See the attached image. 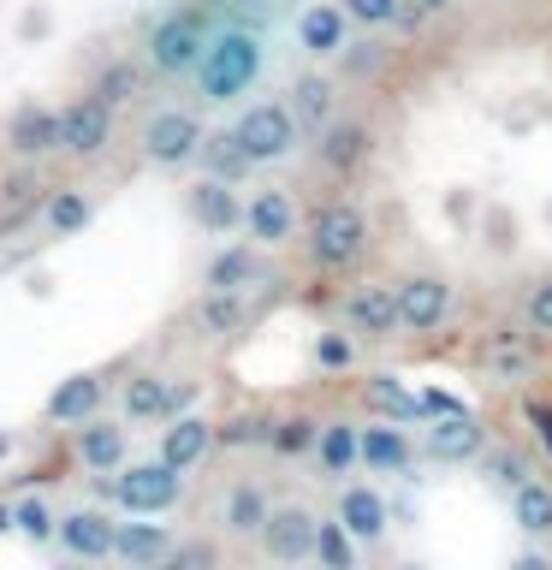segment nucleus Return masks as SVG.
I'll use <instances>...</instances> for the list:
<instances>
[{
    "label": "nucleus",
    "mask_w": 552,
    "mask_h": 570,
    "mask_svg": "<svg viewBox=\"0 0 552 570\" xmlns=\"http://www.w3.org/2000/svg\"><path fill=\"white\" fill-rule=\"evenodd\" d=\"M303 256L321 274H356L368 256V214L351 196H327L309 220H303Z\"/></svg>",
    "instance_id": "nucleus-1"
},
{
    "label": "nucleus",
    "mask_w": 552,
    "mask_h": 570,
    "mask_svg": "<svg viewBox=\"0 0 552 570\" xmlns=\"http://www.w3.org/2000/svg\"><path fill=\"white\" fill-rule=\"evenodd\" d=\"M256 78H262V36L220 30L203 48V66H196V96L203 101H238Z\"/></svg>",
    "instance_id": "nucleus-2"
},
{
    "label": "nucleus",
    "mask_w": 552,
    "mask_h": 570,
    "mask_svg": "<svg viewBox=\"0 0 552 570\" xmlns=\"http://www.w3.org/2000/svg\"><path fill=\"white\" fill-rule=\"evenodd\" d=\"M101 493L114 499L125 517H167V511H178V499H185V470L167 458L125 463V470L101 475Z\"/></svg>",
    "instance_id": "nucleus-3"
},
{
    "label": "nucleus",
    "mask_w": 552,
    "mask_h": 570,
    "mask_svg": "<svg viewBox=\"0 0 552 570\" xmlns=\"http://www.w3.org/2000/svg\"><path fill=\"white\" fill-rule=\"evenodd\" d=\"M231 131H238V142L249 149L256 167H279V160H292V149L303 142V125L285 101H249L244 114L231 119Z\"/></svg>",
    "instance_id": "nucleus-4"
},
{
    "label": "nucleus",
    "mask_w": 552,
    "mask_h": 570,
    "mask_svg": "<svg viewBox=\"0 0 552 570\" xmlns=\"http://www.w3.org/2000/svg\"><path fill=\"white\" fill-rule=\"evenodd\" d=\"M214 42L208 36V18L185 7V12H167L160 24L149 30V66L160 78H196V66H203V48Z\"/></svg>",
    "instance_id": "nucleus-5"
},
{
    "label": "nucleus",
    "mask_w": 552,
    "mask_h": 570,
    "mask_svg": "<svg viewBox=\"0 0 552 570\" xmlns=\"http://www.w3.org/2000/svg\"><path fill=\"white\" fill-rule=\"evenodd\" d=\"M203 119L190 114V107H160V114L142 119V160L160 173H178V167H196V155H203Z\"/></svg>",
    "instance_id": "nucleus-6"
},
{
    "label": "nucleus",
    "mask_w": 552,
    "mask_h": 570,
    "mask_svg": "<svg viewBox=\"0 0 552 570\" xmlns=\"http://www.w3.org/2000/svg\"><path fill=\"white\" fill-rule=\"evenodd\" d=\"M345 327L363 338V345H386V338L404 333V315H398V279H363L351 285L345 303H338Z\"/></svg>",
    "instance_id": "nucleus-7"
},
{
    "label": "nucleus",
    "mask_w": 552,
    "mask_h": 570,
    "mask_svg": "<svg viewBox=\"0 0 552 570\" xmlns=\"http://www.w3.org/2000/svg\"><path fill=\"white\" fill-rule=\"evenodd\" d=\"M457 309V285L422 267V274H404L398 279V315H404V333H440Z\"/></svg>",
    "instance_id": "nucleus-8"
},
{
    "label": "nucleus",
    "mask_w": 552,
    "mask_h": 570,
    "mask_svg": "<svg viewBox=\"0 0 552 570\" xmlns=\"http://www.w3.org/2000/svg\"><path fill=\"white\" fill-rule=\"evenodd\" d=\"M315 534H321V511L274 505V517H267V529L256 534V541H262V552L279 570H297V564H315Z\"/></svg>",
    "instance_id": "nucleus-9"
},
{
    "label": "nucleus",
    "mask_w": 552,
    "mask_h": 570,
    "mask_svg": "<svg viewBox=\"0 0 552 570\" xmlns=\"http://www.w3.org/2000/svg\"><path fill=\"white\" fill-rule=\"evenodd\" d=\"M114 114H119V107L101 101L96 89H89V96H78V101H66V107H60V131H66V149H60V155H71V160L107 155V142H114Z\"/></svg>",
    "instance_id": "nucleus-10"
},
{
    "label": "nucleus",
    "mask_w": 552,
    "mask_h": 570,
    "mask_svg": "<svg viewBox=\"0 0 552 570\" xmlns=\"http://www.w3.org/2000/svg\"><path fill=\"white\" fill-rule=\"evenodd\" d=\"M244 232H249V244H262V249H285V244H292L297 238V203H292V190H279V185L249 190Z\"/></svg>",
    "instance_id": "nucleus-11"
},
{
    "label": "nucleus",
    "mask_w": 552,
    "mask_h": 570,
    "mask_svg": "<svg viewBox=\"0 0 552 570\" xmlns=\"http://www.w3.org/2000/svg\"><path fill=\"white\" fill-rule=\"evenodd\" d=\"M481 452H487V428L475 422V410L422 422V458L427 463H475Z\"/></svg>",
    "instance_id": "nucleus-12"
},
{
    "label": "nucleus",
    "mask_w": 552,
    "mask_h": 570,
    "mask_svg": "<svg viewBox=\"0 0 552 570\" xmlns=\"http://www.w3.org/2000/svg\"><path fill=\"white\" fill-rule=\"evenodd\" d=\"M416 458H422V440L410 434V422L374 416L363 428V470L368 475H410V470H416Z\"/></svg>",
    "instance_id": "nucleus-13"
},
{
    "label": "nucleus",
    "mask_w": 552,
    "mask_h": 570,
    "mask_svg": "<svg viewBox=\"0 0 552 570\" xmlns=\"http://www.w3.org/2000/svg\"><path fill=\"white\" fill-rule=\"evenodd\" d=\"M53 541L66 547V559L107 564V559H114V547H119V523L107 511H96V505H78V511L60 517V534H53Z\"/></svg>",
    "instance_id": "nucleus-14"
},
{
    "label": "nucleus",
    "mask_w": 552,
    "mask_h": 570,
    "mask_svg": "<svg viewBox=\"0 0 552 570\" xmlns=\"http://www.w3.org/2000/svg\"><path fill=\"white\" fill-rule=\"evenodd\" d=\"M185 208L190 220L208 232V238H231V232H244V196L238 185H226V178H196V185L185 190Z\"/></svg>",
    "instance_id": "nucleus-15"
},
{
    "label": "nucleus",
    "mask_w": 552,
    "mask_h": 570,
    "mask_svg": "<svg viewBox=\"0 0 552 570\" xmlns=\"http://www.w3.org/2000/svg\"><path fill=\"white\" fill-rule=\"evenodd\" d=\"M7 149L18 160H48L66 149V131H60V107L48 101H24L18 114L7 119Z\"/></svg>",
    "instance_id": "nucleus-16"
},
{
    "label": "nucleus",
    "mask_w": 552,
    "mask_h": 570,
    "mask_svg": "<svg viewBox=\"0 0 552 570\" xmlns=\"http://www.w3.org/2000/svg\"><path fill=\"white\" fill-rule=\"evenodd\" d=\"M338 523H345L363 547H381L386 529H392V505L381 488H368V481H338Z\"/></svg>",
    "instance_id": "nucleus-17"
},
{
    "label": "nucleus",
    "mask_w": 552,
    "mask_h": 570,
    "mask_svg": "<svg viewBox=\"0 0 552 570\" xmlns=\"http://www.w3.org/2000/svg\"><path fill=\"white\" fill-rule=\"evenodd\" d=\"M214 445H220V422H208V416H196V410H185V416H172V422H160V452L155 458H167L178 463V470H196Z\"/></svg>",
    "instance_id": "nucleus-18"
},
{
    "label": "nucleus",
    "mask_w": 552,
    "mask_h": 570,
    "mask_svg": "<svg viewBox=\"0 0 552 570\" xmlns=\"http://www.w3.org/2000/svg\"><path fill=\"white\" fill-rule=\"evenodd\" d=\"M267 279V256L262 244H220L203 267V292H249V285Z\"/></svg>",
    "instance_id": "nucleus-19"
},
{
    "label": "nucleus",
    "mask_w": 552,
    "mask_h": 570,
    "mask_svg": "<svg viewBox=\"0 0 552 570\" xmlns=\"http://www.w3.org/2000/svg\"><path fill=\"white\" fill-rule=\"evenodd\" d=\"M368 155H374V131H368V125H356V119H333L327 131H315V160L333 178H351Z\"/></svg>",
    "instance_id": "nucleus-20"
},
{
    "label": "nucleus",
    "mask_w": 552,
    "mask_h": 570,
    "mask_svg": "<svg viewBox=\"0 0 552 570\" xmlns=\"http://www.w3.org/2000/svg\"><path fill=\"white\" fill-rule=\"evenodd\" d=\"M71 445H78V463L96 475H114L125 470V452H131V434L125 422H107V416H89L83 428H71Z\"/></svg>",
    "instance_id": "nucleus-21"
},
{
    "label": "nucleus",
    "mask_w": 552,
    "mask_h": 570,
    "mask_svg": "<svg viewBox=\"0 0 552 570\" xmlns=\"http://www.w3.org/2000/svg\"><path fill=\"white\" fill-rule=\"evenodd\" d=\"M172 547H178V541H172V529L160 523V517H125V523H119L114 559H119L125 570H155Z\"/></svg>",
    "instance_id": "nucleus-22"
},
{
    "label": "nucleus",
    "mask_w": 552,
    "mask_h": 570,
    "mask_svg": "<svg viewBox=\"0 0 552 570\" xmlns=\"http://www.w3.org/2000/svg\"><path fill=\"white\" fill-rule=\"evenodd\" d=\"M315 463H321V475H327V481H345V475H356V470H363V428L345 422V416L321 422Z\"/></svg>",
    "instance_id": "nucleus-23"
},
{
    "label": "nucleus",
    "mask_w": 552,
    "mask_h": 570,
    "mask_svg": "<svg viewBox=\"0 0 552 570\" xmlns=\"http://www.w3.org/2000/svg\"><path fill=\"white\" fill-rule=\"evenodd\" d=\"M101 399H107L101 374H66V381L48 392V422H60V428H83L89 416H101Z\"/></svg>",
    "instance_id": "nucleus-24"
},
{
    "label": "nucleus",
    "mask_w": 552,
    "mask_h": 570,
    "mask_svg": "<svg viewBox=\"0 0 552 570\" xmlns=\"http://www.w3.org/2000/svg\"><path fill=\"white\" fill-rule=\"evenodd\" d=\"M363 404L374 410V416H386V422H410V428H422V422H427L422 392H416V386H404L398 374H386V368H374L368 381H363Z\"/></svg>",
    "instance_id": "nucleus-25"
},
{
    "label": "nucleus",
    "mask_w": 552,
    "mask_h": 570,
    "mask_svg": "<svg viewBox=\"0 0 552 570\" xmlns=\"http://www.w3.org/2000/svg\"><path fill=\"white\" fill-rule=\"evenodd\" d=\"M190 321H196V333H203V338H238L249 321H256V309H249L244 292H203V297H196V309H190Z\"/></svg>",
    "instance_id": "nucleus-26"
},
{
    "label": "nucleus",
    "mask_w": 552,
    "mask_h": 570,
    "mask_svg": "<svg viewBox=\"0 0 552 570\" xmlns=\"http://www.w3.org/2000/svg\"><path fill=\"white\" fill-rule=\"evenodd\" d=\"M297 48L327 60V53H345V7L333 0H315V7L297 12Z\"/></svg>",
    "instance_id": "nucleus-27"
},
{
    "label": "nucleus",
    "mask_w": 552,
    "mask_h": 570,
    "mask_svg": "<svg viewBox=\"0 0 552 570\" xmlns=\"http://www.w3.org/2000/svg\"><path fill=\"white\" fill-rule=\"evenodd\" d=\"M119 410L125 422H167L172 416V381L167 374H131V381L119 386Z\"/></svg>",
    "instance_id": "nucleus-28"
},
{
    "label": "nucleus",
    "mask_w": 552,
    "mask_h": 570,
    "mask_svg": "<svg viewBox=\"0 0 552 570\" xmlns=\"http://www.w3.org/2000/svg\"><path fill=\"white\" fill-rule=\"evenodd\" d=\"M285 107L297 114L303 137L327 131V125H333V107H338V96H333V78H321V71H303V78L292 83V96H285Z\"/></svg>",
    "instance_id": "nucleus-29"
},
{
    "label": "nucleus",
    "mask_w": 552,
    "mask_h": 570,
    "mask_svg": "<svg viewBox=\"0 0 552 570\" xmlns=\"http://www.w3.org/2000/svg\"><path fill=\"white\" fill-rule=\"evenodd\" d=\"M505 505H511V523L523 529L529 541H552V481L546 475H529Z\"/></svg>",
    "instance_id": "nucleus-30"
},
{
    "label": "nucleus",
    "mask_w": 552,
    "mask_h": 570,
    "mask_svg": "<svg viewBox=\"0 0 552 570\" xmlns=\"http://www.w3.org/2000/svg\"><path fill=\"white\" fill-rule=\"evenodd\" d=\"M267 517H274V499H267L256 481H238V488H226V505H220L226 534L249 541V534H262V529H267Z\"/></svg>",
    "instance_id": "nucleus-31"
},
{
    "label": "nucleus",
    "mask_w": 552,
    "mask_h": 570,
    "mask_svg": "<svg viewBox=\"0 0 552 570\" xmlns=\"http://www.w3.org/2000/svg\"><path fill=\"white\" fill-rule=\"evenodd\" d=\"M196 160H203L208 178H226V185H244V178L256 173V160H249V149L238 142V131H231V125H226V131H208V137H203V155H196Z\"/></svg>",
    "instance_id": "nucleus-32"
},
{
    "label": "nucleus",
    "mask_w": 552,
    "mask_h": 570,
    "mask_svg": "<svg viewBox=\"0 0 552 570\" xmlns=\"http://www.w3.org/2000/svg\"><path fill=\"white\" fill-rule=\"evenodd\" d=\"M89 220H96V203H89L83 190H71V185L53 190L42 203V232H48V238H78Z\"/></svg>",
    "instance_id": "nucleus-33"
},
{
    "label": "nucleus",
    "mask_w": 552,
    "mask_h": 570,
    "mask_svg": "<svg viewBox=\"0 0 552 570\" xmlns=\"http://www.w3.org/2000/svg\"><path fill=\"white\" fill-rule=\"evenodd\" d=\"M315 570H363V541L333 517H321V534H315Z\"/></svg>",
    "instance_id": "nucleus-34"
},
{
    "label": "nucleus",
    "mask_w": 552,
    "mask_h": 570,
    "mask_svg": "<svg viewBox=\"0 0 552 570\" xmlns=\"http://www.w3.org/2000/svg\"><path fill=\"white\" fill-rule=\"evenodd\" d=\"M315 440H321V422L309 416V410H292V416L274 422V445H267V452H279V458H315Z\"/></svg>",
    "instance_id": "nucleus-35"
},
{
    "label": "nucleus",
    "mask_w": 552,
    "mask_h": 570,
    "mask_svg": "<svg viewBox=\"0 0 552 570\" xmlns=\"http://www.w3.org/2000/svg\"><path fill=\"white\" fill-rule=\"evenodd\" d=\"M475 463H481V481H487L493 493H505V499L534 475V470H529V458H523V452H511V445H499V452H481Z\"/></svg>",
    "instance_id": "nucleus-36"
},
{
    "label": "nucleus",
    "mask_w": 552,
    "mask_h": 570,
    "mask_svg": "<svg viewBox=\"0 0 552 570\" xmlns=\"http://www.w3.org/2000/svg\"><path fill=\"white\" fill-rule=\"evenodd\" d=\"M356 345H363V338H356L351 327H345V333H333V327L315 333V368H321V374H351L356 356H363Z\"/></svg>",
    "instance_id": "nucleus-37"
},
{
    "label": "nucleus",
    "mask_w": 552,
    "mask_h": 570,
    "mask_svg": "<svg viewBox=\"0 0 552 570\" xmlns=\"http://www.w3.org/2000/svg\"><path fill=\"white\" fill-rule=\"evenodd\" d=\"M137 89H142V66H137V60H107L101 78H96V96L114 101V107H125Z\"/></svg>",
    "instance_id": "nucleus-38"
},
{
    "label": "nucleus",
    "mask_w": 552,
    "mask_h": 570,
    "mask_svg": "<svg viewBox=\"0 0 552 570\" xmlns=\"http://www.w3.org/2000/svg\"><path fill=\"white\" fill-rule=\"evenodd\" d=\"M274 422L267 410H244V416L220 422V445H274Z\"/></svg>",
    "instance_id": "nucleus-39"
},
{
    "label": "nucleus",
    "mask_w": 552,
    "mask_h": 570,
    "mask_svg": "<svg viewBox=\"0 0 552 570\" xmlns=\"http://www.w3.org/2000/svg\"><path fill=\"white\" fill-rule=\"evenodd\" d=\"M12 523H18V534H24V541H53V534H60V517L48 511V499H18L12 505Z\"/></svg>",
    "instance_id": "nucleus-40"
},
{
    "label": "nucleus",
    "mask_w": 552,
    "mask_h": 570,
    "mask_svg": "<svg viewBox=\"0 0 552 570\" xmlns=\"http://www.w3.org/2000/svg\"><path fill=\"white\" fill-rule=\"evenodd\" d=\"M523 321H529V333L552 338V274H546V279H529V292H523Z\"/></svg>",
    "instance_id": "nucleus-41"
},
{
    "label": "nucleus",
    "mask_w": 552,
    "mask_h": 570,
    "mask_svg": "<svg viewBox=\"0 0 552 570\" xmlns=\"http://www.w3.org/2000/svg\"><path fill=\"white\" fill-rule=\"evenodd\" d=\"M214 559H220V552H214V541H178L155 570H214Z\"/></svg>",
    "instance_id": "nucleus-42"
},
{
    "label": "nucleus",
    "mask_w": 552,
    "mask_h": 570,
    "mask_svg": "<svg viewBox=\"0 0 552 570\" xmlns=\"http://www.w3.org/2000/svg\"><path fill=\"white\" fill-rule=\"evenodd\" d=\"M345 18H356V24H392L398 18V0H345Z\"/></svg>",
    "instance_id": "nucleus-43"
},
{
    "label": "nucleus",
    "mask_w": 552,
    "mask_h": 570,
    "mask_svg": "<svg viewBox=\"0 0 552 570\" xmlns=\"http://www.w3.org/2000/svg\"><path fill=\"white\" fill-rule=\"evenodd\" d=\"M523 422L534 428V440H541V452L552 463V404L546 399H523Z\"/></svg>",
    "instance_id": "nucleus-44"
},
{
    "label": "nucleus",
    "mask_w": 552,
    "mask_h": 570,
    "mask_svg": "<svg viewBox=\"0 0 552 570\" xmlns=\"http://www.w3.org/2000/svg\"><path fill=\"white\" fill-rule=\"evenodd\" d=\"M422 410H427V422H434V416H463V410H470V404H463V399H457V392H440V386H422Z\"/></svg>",
    "instance_id": "nucleus-45"
},
{
    "label": "nucleus",
    "mask_w": 552,
    "mask_h": 570,
    "mask_svg": "<svg viewBox=\"0 0 552 570\" xmlns=\"http://www.w3.org/2000/svg\"><path fill=\"white\" fill-rule=\"evenodd\" d=\"M505 570H552V552H546L541 541H534V547H523V552H516V559H511Z\"/></svg>",
    "instance_id": "nucleus-46"
},
{
    "label": "nucleus",
    "mask_w": 552,
    "mask_h": 570,
    "mask_svg": "<svg viewBox=\"0 0 552 570\" xmlns=\"http://www.w3.org/2000/svg\"><path fill=\"white\" fill-rule=\"evenodd\" d=\"M0 534H18V523H12V505H0Z\"/></svg>",
    "instance_id": "nucleus-47"
},
{
    "label": "nucleus",
    "mask_w": 552,
    "mask_h": 570,
    "mask_svg": "<svg viewBox=\"0 0 552 570\" xmlns=\"http://www.w3.org/2000/svg\"><path fill=\"white\" fill-rule=\"evenodd\" d=\"M422 7H427V12H445V7H452V0H422Z\"/></svg>",
    "instance_id": "nucleus-48"
},
{
    "label": "nucleus",
    "mask_w": 552,
    "mask_h": 570,
    "mask_svg": "<svg viewBox=\"0 0 552 570\" xmlns=\"http://www.w3.org/2000/svg\"><path fill=\"white\" fill-rule=\"evenodd\" d=\"M53 570H89L83 559H66V564H53Z\"/></svg>",
    "instance_id": "nucleus-49"
},
{
    "label": "nucleus",
    "mask_w": 552,
    "mask_h": 570,
    "mask_svg": "<svg viewBox=\"0 0 552 570\" xmlns=\"http://www.w3.org/2000/svg\"><path fill=\"white\" fill-rule=\"evenodd\" d=\"M546 220H552V203H546Z\"/></svg>",
    "instance_id": "nucleus-50"
},
{
    "label": "nucleus",
    "mask_w": 552,
    "mask_h": 570,
    "mask_svg": "<svg viewBox=\"0 0 552 570\" xmlns=\"http://www.w3.org/2000/svg\"><path fill=\"white\" fill-rule=\"evenodd\" d=\"M404 570H422V564H404Z\"/></svg>",
    "instance_id": "nucleus-51"
}]
</instances>
